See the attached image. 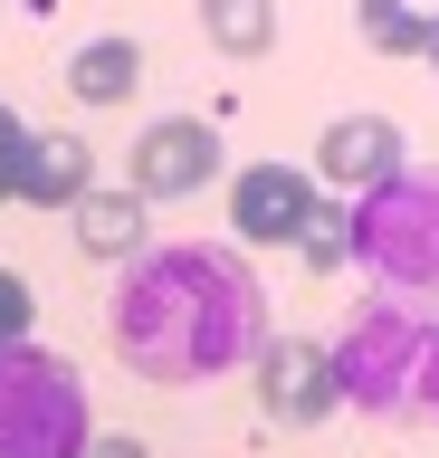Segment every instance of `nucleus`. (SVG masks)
Listing matches in <instances>:
<instances>
[{
	"mask_svg": "<svg viewBox=\"0 0 439 458\" xmlns=\"http://www.w3.org/2000/svg\"><path fill=\"white\" fill-rule=\"evenodd\" d=\"M115 353L134 382H163V392H201L220 372L258 363L267 344V286L258 267L220 239H173V249H144L115 286Z\"/></svg>",
	"mask_w": 439,
	"mask_h": 458,
	"instance_id": "obj_1",
	"label": "nucleus"
},
{
	"mask_svg": "<svg viewBox=\"0 0 439 458\" xmlns=\"http://www.w3.org/2000/svg\"><path fill=\"white\" fill-rule=\"evenodd\" d=\"M325 353H334L344 411L392 420V429H430L439 420V306L373 296V306H353V325Z\"/></svg>",
	"mask_w": 439,
	"mask_h": 458,
	"instance_id": "obj_2",
	"label": "nucleus"
},
{
	"mask_svg": "<svg viewBox=\"0 0 439 458\" xmlns=\"http://www.w3.org/2000/svg\"><path fill=\"white\" fill-rule=\"evenodd\" d=\"M353 267L373 277V296H439V172H392L373 191H353Z\"/></svg>",
	"mask_w": 439,
	"mask_h": 458,
	"instance_id": "obj_3",
	"label": "nucleus"
},
{
	"mask_svg": "<svg viewBox=\"0 0 439 458\" xmlns=\"http://www.w3.org/2000/svg\"><path fill=\"white\" fill-rule=\"evenodd\" d=\"M87 382L48 344L0 353V458H87Z\"/></svg>",
	"mask_w": 439,
	"mask_h": 458,
	"instance_id": "obj_4",
	"label": "nucleus"
},
{
	"mask_svg": "<svg viewBox=\"0 0 439 458\" xmlns=\"http://www.w3.org/2000/svg\"><path fill=\"white\" fill-rule=\"evenodd\" d=\"M220 182V124L210 114H163V124H144L134 134V153H124V191L144 200H191Z\"/></svg>",
	"mask_w": 439,
	"mask_h": 458,
	"instance_id": "obj_5",
	"label": "nucleus"
},
{
	"mask_svg": "<svg viewBox=\"0 0 439 458\" xmlns=\"http://www.w3.org/2000/svg\"><path fill=\"white\" fill-rule=\"evenodd\" d=\"M249 372H258V411H267L277 429H316V420H334V411H344L334 353H325V344H306V335H267Z\"/></svg>",
	"mask_w": 439,
	"mask_h": 458,
	"instance_id": "obj_6",
	"label": "nucleus"
},
{
	"mask_svg": "<svg viewBox=\"0 0 439 458\" xmlns=\"http://www.w3.org/2000/svg\"><path fill=\"white\" fill-rule=\"evenodd\" d=\"M306 210H316V182H306L296 163H249V172L230 182V229H239V249H296Z\"/></svg>",
	"mask_w": 439,
	"mask_h": 458,
	"instance_id": "obj_7",
	"label": "nucleus"
},
{
	"mask_svg": "<svg viewBox=\"0 0 439 458\" xmlns=\"http://www.w3.org/2000/svg\"><path fill=\"white\" fill-rule=\"evenodd\" d=\"M316 172H325V182H344V191H373V182L410 172L401 163V124H392V114H334L325 143H316Z\"/></svg>",
	"mask_w": 439,
	"mask_h": 458,
	"instance_id": "obj_8",
	"label": "nucleus"
},
{
	"mask_svg": "<svg viewBox=\"0 0 439 458\" xmlns=\"http://www.w3.org/2000/svg\"><path fill=\"white\" fill-rule=\"evenodd\" d=\"M67 220H77V249L87 258H106V267H134V258H144V200L134 191H106V182H96L87 200H77V210H67Z\"/></svg>",
	"mask_w": 439,
	"mask_h": 458,
	"instance_id": "obj_9",
	"label": "nucleus"
},
{
	"mask_svg": "<svg viewBox=\"0 0 439 458\" xmlns=\"http://www.w3.org/2000/svg\"><path fill=\"white\" fill-rule=\"evenodd\" d=\"M87 191H96L87 143H77V134H30V163H20V200H30V210H77Z\"/></svg>",
	"mask_w": 439,
	"mask_h": 458,
	"instance_id": "obj_10",
	"label": "nucleus"
},
{
	"mask_svg": "<svg viewBox=\"0 0 439 458\" xmlns=\"http://www.w3.org/2000/svg\"><path fill=\"white\" fill-rule=\"evenodd\" d=\"M353 29L373 57H430L439 38V0H353Z\"/></svg>",
	"mask_w": 439,
	"mask_h": 458,
	"instance_id": "obj_11",
	"label": "nucleus"
},
{
	"mask_svg": "<svg viewBox=\"0 0 439 458\" xmlns=\"http://www.w3.org/2000/svg\"><path fill=\"white\" fill-rule=\"evenodd\" d=\"M134 77H144V48L134 38H87V48L67 57V96L77 106H124Z\"/></svg>",
	"mask_w": 439,
	"mask_h": 458,
	"instance_id": "obj_12",
	"label": "nucleus"
},
{
	"mask_svg": "<svg viewBox=\"0 0 439 458\" xmlns=\"http://www.w3.org/2000/svg\"><path fill=\"white\" fill-rule=\"evenodd\" d=\"M201 38L249 67V57L277 48V0H201Z\"/></svg>",
	"mask_w": 439,
	"mask_h": 458,
	"instance_id": "obj_13",
	"label": "nucleus"
},
{
	"mask_svg": "<svg viewBox=\"0 0 439 458\" xmlns=\"http://www.w3.org/2000/svg\"><path fill=\"white\" fill-rule=\"evenodd\" d=\"M296 258H306V267H353V220L344 210H334V200H316V210H306V229H296Z\"/></svg>",
	"mask_w": 439,
	"mask_h": 458,
	"instance_id": "obj_14",
	"label": "nucleus"
},
{
	"mask_svg": "<svg viewBox=\"0 0 439 458\" xmlns=\"http://www.w3.org/2000/svg\"><path fill=\"white\" fill-rule=\"evenodd\" d=\"M30 315H38L30 277H10V267H0V353H10V344H30Z\"/></svg>",
	"mask_w": 439,
	"mask_h": 458,
	"instance_id": "obj_15",
	"label": "nucleus"
},
{
	"mask_svg": "<svg viewBox=\"0 0 439 458\" xmlns=\"http://www.w3.org/2000/svg\"><path fill=\"white\" fill-rule=\"evenodd\" d=\"M20 163H30V124L0 106V200H20Z\"/></svg>",
	"mask_w": 439,
	"mask_h": 458,
	"instance_id": "obj_16",
	"label": "nucleus"
},
{
	"mask_svg": "<svg viewBox=\"0 0 439 458\" xmlns=\"http://www.w3.org/2000/svg\"><path fill=\"white\" fill-rule=\"evenodd\" d=\"M87 458H153L144 439H124V429H106V439H87Z\"/></svg>",
	"mask_w": 439,
	"mask_h": 458,
	"instance_id": "obj_17",
	"label": "nucleus"
},
{
	"mask_svg": "<svg viewBox=\"0 0 439 458\" xmlns=\"http://www.w3.org/2000/svg\"><path fill=\"white\" fill-rule=\"evenodd\" d=\"M430 67H439V38H430Z\"/></svg>",
	"mask_w": 439,
	"mask_h": 458,
	"instance_id": "obj_18",
	"label": "nucleus"
}]
</instances>
